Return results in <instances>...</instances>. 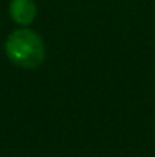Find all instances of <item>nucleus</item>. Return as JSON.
Wrapping results in <instances>:
<instances>
[{"mask_svg":"<svg viewBox=\"0 0 155 157\" xmlns=\"http://www.w3.org/2000/svg\"><path fill=\"white\" fill-rule=\"evenodd\" d=\"M6 56L18 67L35 69L43 64L46 48L43 38L32 29L21 28L9 34L5 43Z\"/></svg>","mask_w":155,"mask_h":157,"instance_id":"1","label":"nucleus"},{"mask_svg":"<svg viewBox=\"0 0 155 157\" xmlns=\"http://www.w3.org/2000/svg\"><path fill=\"white\" fill-rule=\"evenodd\" d=\"M9 15L20 26H29L37 17V5L34 0H11Z\"/></svg>","mask_w":155,"mask_h":157,"instance_id":"2","label":"nucleus"}]
</instances>
